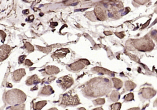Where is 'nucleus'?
I'll return each instance as SVG.
<instances>
[{
  "label": "nucleus",
  "instance_id": "obj_2",
  "mask_svg": "<svg viewBox=\"0 0 157 110\" xmlns=\"http://www.w3.org/2000/svg\"><path fill=\"white\" fill-rule=\"evenodd\" d=\"M11 0H0V19L5 17L10 12Z\"/></svg>",
  "mask_w": 157,
  "mask_h": 110
},
{
  "label": "nucleus",
  "instance_id": "obj_6",
  "mask_svg": "<svg viewBox=\"0 0 157 110\" xmlns=\"http://www.w3.org/2000/svg\"><path fill=\"white\" fill-rule=\"evenodd\" d=\"M25 47L26 48L27 50H29V51H31V50H33V46H32L29 43H28V42H27V43L25 44Z\"/></svg>",
  "mask_w": 157,
  "mask_h": 110
},
{
  "label": "nucleus",
  "instance_id": "obj_7",
  "mask_svg": "<svg viewBox=\"0 0 157 110\" xmlns=\"http://www.w3.org/2000/svg\"><path fill=\"white\" fill-rule=\"evenodd\" d=\"M25 57H26L25 55L20 56V57H19V58H18V62H19V63H21L23 61V60H25Z\"/></svg>",
  "mask_w": 157,
  "mask_h": 110
},
{
  "label": "nucleus",
  "instance_id": "obj_1",
  "mask_svg": "<svg viewBox=\"0 0 157 110\" xmlns=\"http://www.w3.org/2000/svg\"><path fill=\"white\" fill-rule=\"evenodd\" d=\"M2 99L5 103L13 105L23 103L26 99V96L23 92L17 89H13L5 93Z\"/></svg>",
  "mask_w": 157,
  "mask_h": 110
},
{
  "label": "nucleus",
  "instance_id": "obj_8",
  "mask_svg": "<svg viewBox=\"0 0 157 110\" xmlns=\"http://www.w3.org/2000/svg\"><path fill=\"white\" fill-rule=\"evenodd\" d=\"M33 63L29 60H26V61H25V65H28V66H29V65H31Z\"/></svg>",
  "mask_w": 157,
  "mask_h": 110
},
{
  "label": "nucleus",
  "instance_id": "obj_3",
  "mask_svg": "<svg viewBox=\"0 0 157 110\" xmlns=\"http://www.w3.org/2000/svg\"><path fill=\"white\" fill-rule=\"evenodd\" d=\"M10 50L11 47L7 44L0 46V61H4L8 57Z\"/></svg>",
  "mask_w": 157,
  "mask_h": 110
},
{
  "label": "nucleus",
  "instance_id": "obj_5",
  "mask_svg": "<svg viewBox=\"0 0 157 110\" xmlns=\"http://www.w3.org/2000/svg\"><path fill=\"white\" fill-rule=\"evenodd\" d=\"M6 36V33H4L3 31H2V30H0V37H1V38L2 39L1 41H2V42L4 41Z\"/></svg>",
  "mask_w": 157,
  "mask_h": 110
},
{
  "label": "nucleus",
  "instance_id": "obj_4",
  "mask_svg": "<svg viewBox=\"0 0 157 110\" xmlns=\"http://www.w3.org/2000/svg\"><path fill=\"white\" fill-rule=\"evenodd\" d=\"M25 75V71L23 69H20L13 72L12 74V79L15 82L19 81L21 77Z\"/></svg>",
  "mask_w": 157,
  "mask_h": 110
}]
</instances>
